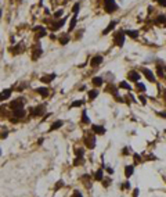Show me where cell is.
<instances>
[{"label":"cell","mask_w":166,"mask_h":197,"mask_svg":"<svg viewBox=\"0 0 166 197\" xmlns=\"http://www.w3.org/2000/svg\"><path fill=\"white\" fill-rule=\"evenodd\" d=\"M136 89H137L138 92H145V90H147V88H145L144 83H140V82L136 83Z\"/></svg>","instance_id":"d4e9b609"},{"label":"cell","mask_w":166,"mask_h":197,"mask_svg":"<svg viewBox=\"0 0 166 197\" xmlns=\"http://www.w3.org/2000/svg\"><path fill=\"white\" fill-rule=\"evenodd\" d=\"M44 108H46V105H38L36 108H33L32 117H42L44 114Z\"/></svg>","instance_id":"ba28073f"},{"label":"cell","mask_w":166,"mask_h":197,"mask_svg":"<svg viewBox=\"0 0 166 197\" xmlns=\"http://www.w3.org/2000/svg\"><path fill=\"white\" fill-rule=\"evenodd\" d=\"M92 83H93L96 88H101L104 85V79L101 76H94L93 79H92Z\"/></svg>","instance_id":"7c38bea8"},{"label":"cell","mask_w":166,"mask_h":197,"mask_svg":"<svg viewBox=\"0 0 166 197\" xmlns=\"http://www.w3.org/2000/svg\"><path fill=\"white\" fill-rule=\"evenodd\" d=\"M130 154V147L129 146H125L122 149V156H129Z\"/></svg>","instance_id":"1f68e13d"},{"label":"cell","mask_w":166,"mask_h":197,"mask_svg":"<svg viewBox=\"0 0 166 197\" xmlns=\"http://www.w3.org/2000/svg\"><path fill=\"white\" fill-rule=\"evenodd\" d=\"M79 10H80V4L79 3H75V6L72 7V11L75 15H78V13H79Z\"/></svg>","instance_id":"4dcf8cb0"},{"label":"cell","mask_w":166,"mask_h":197,"mask_svg":"<svg viewBox=\"0 0 166 197\" xmlns=\"http://www.w3.org/2000/svg\"><path fill=\"white\" fill-rule=\"evenodd\" d=\"M119 9L115 0H104V10L107 11L108 14H112L114 11H116Z\"/></svg>","instance_id":"7a4b0ae2"},{"label":"cell","mask_w":166,"mask_h":197,"mask_svg":"<svg viewBox=\"0 0 166 197\" xmlns=\"http://www.w3.org/2000/svg\"><path fill=\"white\" fill-rule=\"evenodd\" d=\"M75 154H76V156H83V154H84V150H83V149H76V150H75Z\"/></svg>","instance_id":"d590c367"},{"label":"cell","mask_w":166,"mask_h":197,"mask_svg":"<svg viewBox=\"0 0 166 197\" xmlns=\"http://www.w3.org/2000/svg\"><path fill=\"white\" fill-rule=\"evenodd\" d=\"M161 7H166V0H155Z\"/></svg>","instance_id":"74e56055"},{"label":"cell","mask_w":166,"mask_h":197,"mask_svg":"<svg viewBox=\"0 0 166 197\" xmlns=\"http://www.w3.org/2000/svg\"><path fill=\"white\" fill-rule=\"evenodd\" d=\"M68 42H69V35H65V36L60 38V43H61V44H67Z\"/></svg>","instance_id":"f546056e"},{"label":"cell","mask_w":166,"mask_h":197,"mask_svg":"<svg viewBox=\"0 0 166 197\" xmlns=\"http://www.w3.org/2000/svg\"><path fill=\"white\" fill-rule=\"evenodd\" d=\"M55 76H57L55 74H50V75H43V76L40 78V81H42V82H44V83H50L51 81H54V79H55Z\"/></svg>","instance_id":"8fae6325"},{"label":"cell","mask_w":166,"mask_h":197,"mask_svg":"<svg viewBox=\"0 0 166 197\" xmlns=\"http://www.w3.org/2000/svg\"><path fill=\"white\" fill-rule=\"evenodd\" d=\"M118 88L119 89H126V90H132V86H130V83L127 82V81H121L119 85H118Z\"/></svg>","instance_id":"d6986e66"},{"label":"cell","mask_w":166,"mask_h":197,"mask_svg":"<svg viewBox=\"0 0 166 197\" xmlns=\"http://www.w3.org/2000/svg\"><path fill=\"white\" fill-rule=\"evenodd\" d=\"M83 104H84V100H76V101H73L71 104V108H75V107H82Z\"/></svg>","instance_id":"83f0119b"},{"label":"cell","mask_w":166,"mask_h":197,"mask_svg":"<svg viewBox=\"0 0 166 197\" xmlns=\"http://www.w3.org/2000/svg\"><path fill=\"white\" fill-rule=\"evenodd\" d=\"M24 99L22 97H20V99H17V100H14V101H11L10 103V107L11 110L14 111V110H18V108H24Z\"/></svg>","instance_id":"8992f818"},{"label":"cell","mask_w":166,"mask_h":197,"mask_svg":"<svg viewBox=\"0 0 166 197\" xmlns=\"http://www.w3.org/2000/svg\"><path fill=\"white\" fill-rule=\"evenodd\" d=\"M71 197H83V194L79 192V190H73V193H72V196Z\"/></svg>","instance_id":"e575fe53"},{"label":"cell","mask_w":166,"mask_h":197,"mask_svg":"<svg viewBox=\"0 0 166 197\" xmlns=\"http://www.w3.org/2000/svg\"><path fill=\"white\" fill-rule=\"evenodd\" d=\"M125 33H126L127 36H130L132 39L138 38V31H134V29H127V31H125Z\"/></svg>","instance_id":"ffe728a7"},{"label":"cell","mask_w":166,"mask_h":197,"mask_svg":"<svg viewBox=\"0 0 166 197\" xmlns=\"http://www.w3.org/2000/svg\"><path fill=\"white\" fill-rule=\"evenodd\" d=\"M165 94H166V90H165Z\"/></svg>","instance_id":"ee69618b"},{"label":"cell","mask_w":166,"mask_h":197,"mask_svg":"<svg viewBox=\"0 0 166 197\" xmlns=\"http://www.w3.org/2000/svg\"><path fill=\"white\" fill-rule=\"evenodd\" d=\"M147 160H156V157H154V156H147Z\"/></svg>","instance_id":"7bdbcfd3"},{"label":"cell","mask_w":166,"mask_h":197,"mask_svg":"<svg viewBox=\"0 0 166 197\" xmlns=\"http://www.w3.org/2000/svg\"><path fill=\"white\" fill-rule=\"evenodd\" d=\"M97 96H98V90H97V89L90 90V92H89V100H94Z\"/></svg>","instance_id":"cb8c5ba5"},{"label":"cell","mask_w":166,"mask_h":197,"mask_svg":"<svg viewBox=\"0 0 166 197\" xmlns=\"http://www.w3.org/2000/svg\"><path fill=\"white\" fill-rule=\"evenodd\" d=\"M103 178H104V172H103V169L100 168V169H97V171H96V174L93 175V179H94V180H98V182H100V180H103Z\"/></svg>","instance_id":"ac0fdd59"},{"label":"cell","mask_w":166,"mask_h":197,"mask_svg":"<svg viewBox=\"0 0 166 197\" xmlns=\"http://www.w3.org/2000/svg\"><path fill=\"white\" fill-rule=\"evenodd\" d=\"M75 27H76V15H75L72 20H71V22H69V32H72V29Z\"/></svg>","instance_id":"f1b7e54d"},{"label":"cell","mask_w":166,"mask_h":197,"mask_svg":"<svg viewBox=\"0 0 166 197\" xmlns=\"http://www.w3.org/2000/svg\"><path fill=\"white\" fill-rule=\"evenodd\" d=\"M7 136H9V132H7V131H3V135H1V139H6Z\"/></svg>","instance_id":"60d3db41"},{"label":"cell","mask_w":166,"mask_h":197,"mask_svg":"<svg viewBox=\"0 0 166 197\" xmlns=\"http://www.w3.org/2000/svg\"><path fill=\"white\" fill-rule=\"evenodd\" d=\"M129 189H130V182L127 180V182H125L122 185V190H129Z\"/></svg>","instance_id":"836d02e7"},{"label":"cell","mask_w":166,"mask_h":197,"mask_svg":"<svg viewBox=\"0 0 166 197\" xmlns=\"http://www.w3.org/2000/svg\"><path fill=\"white\" fill-rule=\"evenodd\" d=\"M62 14H64V10H58V11H55V13H54V17H55V18H60Z\"/></svg>","instance_id":"8d00e7d4"},{"label":"cell","mask_w":166,"mask_h":197,"mask_svg":"<svg viewBox=\"0 0 166 197\" xmlns=\"http://www.w3.org/2000/svg\"><path fill=\"white\" fill-rule=\"evenodd\" d=\"M134 174V165H126L125 166V176L130 178Z\"/></svg>","instance_id":"4fadbf2b"},{"label":"cell","mask_w":166,"mask_h":197,"mask_svg":"<svg viewBox=\"0 0 166 197\" xmlns=\"http://www.w3.org/2000/svg\"><path fill=\"white\" fill-rule=\"evenodd\" d=\"M156 24H158V25H159V24H161V25H166V17L165 15H159V17L156 18Z\"/></svg>","instance_id":"484cf974"},{"label":"cell","mask_w":166,"mask_h":197,"mask_svg":"<svg viewBox=\"0 0 166 197\" xmlns=\"http://www.w3.org/2000/svg\"><path fill=\"white\" fill-rule=\"evenodd\" d=\"M36 92L40 94L42 97H47V96H49V88L42 86V88H38V89H36Z\"/></svg>","instance_id":"e0dca14e"},{"label":"cell","mask_w":166,"mask_h":197,"mask_svg":"<svg viewBox=\"0 0 166 197\" xmlns=\"http://www.w3.org/2000/svg\"><path fill=\"white\" fill-rule=\"evenodd\" d=\"M83 142H84V146H86L87 149H94V147H96V133H94V132L87 133V135L84 136Z\"/></svg>","instance_id":"3957f363"},{"label":"cell","mask_w":166,"mask_h":197,"mask_svg":"<svg viewBox=\"0 0 166 197\" xmlns=\"http://www.w3.org/2000/svg\"><path fill=\"white\" fill-rule=\"evenodd\" d=\"M13 93V90L11 89H6V90H3L1 92V100H6V99H9Z\"/></svg>","instance_id":"7402d4cb"},{"label":"cell","mask_w":166,"mask_h":197,"mask_svg":"<svg viewBox=\"0 0 166 197\" xmlns=\"http://www.w3.org/2000/svg\"><path fill=\"white\" fill-rule=\"evenodd\" d=\"M125 36H126V33H125V31H116L114 35V42L115 44L118 46V47H123L125 44Z\"/></svg>","instance_id":"6da1fadb"},{"label":"cell","mask_w":166,"mask_h":197,"mask_svg":"<svg viewBox=\"0 0 166 197\" xmlns=\"http://www.w3.org/2000/svg\"><path fill=\"white\" fill-rule=\"evenodd\" d=\"M138 193H140V190L137 187V189H134V192H133V197H138Z\"/></svg>","instance_id":"ab89813d"},{"label":"cell","mask_w":166,"mask_h":197,"mask_svg":"<svg viewBox=\"0 0 166 197\" xmlns=\"http://www.w3.org/2000/svg\"><path fill=\"white\" fill-rule=\"evenodd\" d=\"M133 160H134V165H137V164H140V163H143V158H141V156L140 154H133Z\"/></svg>","instance_id":"4316f807"},{"label":"cell","mask_w":166,"mask_h":197,"mask_svg":"<svg viewBox=\"0 0 166 197\" xmlns=\"http://www.w3.org/2000/svg\"><path fill=\"white\" fill-rule=\"evenodd\" d=\"M82 122L83 124H90V118L87 117V111L86 110H83V113H82Z\"/></svg>","instance_id":"603a6c76"},{"label":"cell","mask_w":166,"mask_h":197,"mask_svg":"<svg viewBox=\"0 0 166 197\" xmlns=\"http://www.w3.org/2000/svg\"><path fill=\"white\" fill-rule=\"evenodd\" d=\"M140 78H141V75L138 71H136V70H132V71H129L127 72V79L129 81H132V82H138L140 81Z\"/></svg>","instance_id":"5b68a950"},{"label":"cell","mask_w":166,"mask_h":197,"mask_svg":"<svg viewBox=\"0 0 166 197\" xmlns=\"http://www.w3.org/2000/svg\"><path fill=\"white\" fill-rule=\"evenodd\" d=\"M64 185H65L64 180H58V182L55 183V186H54V190H60L61 187H64Z\"/></svg>","instance_id":"d6a6232c"},{"label":"cell","mask_w":166,"mask_h":197,"mask_svg":"<svg viewBox=\"0 0 166 197\" xmlns=\"http://www.w3.org/2000/svg\"><path fill=\"white\" fill-rule=\"evenodd\" d=\"M116 24H118V21H116V20H112V21H111V22L108 24V27H107V28H105V29L103 31V35H107V33H109L111 31H114L115 27H116Z\"/></svg>","instance_id":"30bf717a"},{"label":"cell","mask_w":166,"mask_h":197,"mask_svg":"<svg viewBox=\"0 0 166 197\" xmlns=\"http://www.w3.org/2000/svg\"><path fill=\"white\" fill-rule=\"evenodd\" d=\"M92 132H94L96 135H104L105 133V128L103 125H92Z\"/></svg>","instance_id":"9c48e42d"},{"label":"cell","mask_w":166,"mask_h":197,"mask_svg":"<svg viewBox=\"0 0 166 197\" xmlns=\"http://www.w3.org/2000/svg\"><path fill=\"white\" fill-rule=\"evenodd\" d=\"M138 99H140V101H141V104H145L147 103V100H145L144 96H138Z\"/></svg>","instance_id":"f35d334b"},{"label":"cell","mask_w":166,"mask_h":197,"mask_svg":"<svg viewBox=\"0 0 166 197\" xmlns=\"http://www.w3.org/2000/svg\"><path fill=\"white\" fill-rule=\"evenodd\" d=\"M104 61V57L103 56H100V54H96L94 57H92V60H90V65L92 67H98V65H101Z\"/></svg>","instance_id":"52a82bcc"},{"label":"cell","mask_w":166,"mask_h":197,"mask_svg":"<svg viewBox=\"0 0 166 197\" xmlns=\"http://www.w3.org/2000/svg\"><path fill=\"white\" fill-rule=\"evenodd\" d=\"M62 125H64V121H60V119H58V121H55V122H54V124H53L51 126H50V129H49V132H54V131H57V129H60V128H61Z\"/></svg>","instance_id":"5bb4252c"},{"label":"cell","mask_w":166,"mask_h":197,"mask_svg":"<svg viewBox=\"0 0 166 197\" xmlns=\"http://www.w3.org/2000/svg\"><path fill=\"white\" fill-rule=\"evenodd\" d=\"M13 113H14V115L17 117V119H18V118H24V117L26 115V111H25V108H18V110H14Z\"/></svg>","instance_id":"9a60e30c"},{"label":"cell","mask_w":166,"mask_h":197,"mask_svg":"<svg viewBox=\"0 0 166 197\" xmlns=\"http://www.w3.org/2000/svg\"><path fill=\"white\" fill-rule=\"evenodd\" d=\"M64 24H65V18H62V20H58L54 25L51 27V31H58L61 27H64Z\"/></svg>","instance_id":"2e32d148"},{"label":"cell","mask_w":166,"mask_h":197,"mask_svg":"<svg viewBox=\"0 0 166 197\" xmlns=\"http://www.w3.org/2000/svg\"><path fill=\"white\" fill-rule=\"evenodd\" d=\"M80 164H84V158H83V156H76V158L73 160V165L79 166Z\"/></svg>","instance_id":"44dd1931"},{"label":"cell","mask_w":166,"mask_h":197,"mask_svg":"<svg viewBox=\"0 0 166 197\" xmlns=\"http://www.w3.org/2000/svg\"><path fill=\"white\" fill-rule=\"evenodd\" d=\"M140 72L144 74V76L147 78V81H150L151 83H155V82H156L155 75L152 74V71H150L148 68H140Z\"/></svg>","instance_id":"277c9868"},{"label":"cell","mask_w":166,"mask_h":197,"mask_svg":"<svg viewBox=\"0 0 166 197\" xmlns=\"http://www.w3.org/2000/svg\"><path fill=\"white\" fill-rule=\"evenodd\" d=\"M107 172H108L109 175H112V174H114V169H112V168H107Z\"/></svg>","instance_id":"b9f144b4"}]
</instances>
